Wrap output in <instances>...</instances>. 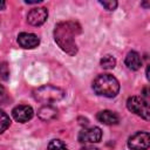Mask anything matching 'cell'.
Wrapping results in <instances>:
<instances>
[{
    "instance_id": "6da1fadb",
    "label": "cell",
    "mask_w": 150,
    "mask_h": 150,
    "mask_svg": "<svg viewBox=\"0 0 150 150\" xmlns=\"http://www.w3.org/2000/svg\"><path fill=\"white\" fill-rule=\"evenodd\" d=\"M81 33V27L75 21H63L59 22L54 29V39L59 47L69 55H75L77 53V47L75 43V36Z\"/></svg>"
},
{
    "instance_id": "7a4b0ae2",
    "label": "cell",
    "mask_w": 150,
    "mask_h": 150,
    "mask_svg": "<svg viewBox=\"0 0 150 150\" xmlns=\"http://www.w3.org/2000/svg\"><path fill=\"white\" fill-rule=\"evenodd\" d=\"M94 91L104 97H115L120 91V83L117 79L110 74H101L93 82Z\"/></svg>"
},
{
    "instance_id": "3957f363",
    "label": "cell",
    "mask_w": 150,
    "mask_h": 150,
    "mask_svg": "<svg viewBox=\"0 0 150 150\" xmlns=\"http://www.w3.org/2000/svg\"><path fill=\"white\" fill-rule=\"evenodd\" d=\"M33 96L36 101L45 103V104H49V103L57 102V101L62 100L64 96V91H63V89H61L59 87L46 84V86L36 88L33 91Z\"/></svg>"
},
{
    "instance_id": "277c9868",
    "label": "cell",
    "mask_w": 150,
    "mask_h": 150,
    "mask_svg": "<svg viewBox=\"0 0 150 150\" xmlns=\"http://www.w3.org/2000/svg\"><path fill=\"white\" fill-rule=\"evenodd\" d=\"M127 107L131 112L143 117L144 120L150 118L149 104H148V101L144 97H142V96H131V97H129L128 101H127Z\"/></svg>"
},
{
    "instance_id": "5b68a950",
    "label": "cell",
    "mask_w": 150,
    "mask_h": 150,
    "mask_svg": "<svg viewBox=\"0 0 150 150\" xmlns=\"http://www.w3.org/2000/svg\"><path fill=\"white\" fill-rule=\"evenodd\" d=\"M149 144L150 135L146 131H138L134 134L128 141V146L131 150H145L149 148Z\"/></svg>"
},
{
    "instance_id": "8992f818",
    "label": "cell",
    "mask_w": 150,
    "mask_h": 150,
    "mask_svg": "<svg viewBox=\"0 0 150 150\" xmlns=\"http://www.w3.org/2000/svg\"><path fill=\"white\" fill-rule=\"evenodd\" d=\"M102 138V131L97 127L82 129L79 134V141L81 143H97Z\"/></svg>"
},
{
    "instance_id": "52a82bcc",
    "label": "cell",
    "mask_w": 150,
    "mask_h": 150,
    "mask_svg": "<svg viewBox=\"0 0 150 150\" xmlns=\"http://www.w3.org/2000/svg\"><path fill=\"white\" fill-rule=\"evenodd\" d=\"M48 16V11L45 7H38V8H33L28 15H27V20L32 26H41L42 23L46 22Z\"/></svg>"
},
{
    "instance_id": "ba28073f",
    "label": "cell",
    "mask_w": 150,
    "mask_h": 150,
    "mask_svg": "<svg viewBox=\"0 0 150 150\" xmlns=\"http://www.w3.org/2000/svg\"><path fill=\"white\" fill-rule=\"evenodd\" d=\"M33 109L32 107L29 105H16L13 110H12V115L14 117L15 121L20 122V123H25V122H28L32 117H33Z\"/></svg>"
},
{
    "instance_id": "9c48e42d",
    "label": "cell",
    "mask_w": 150,
    "mask_h": 150,
    "mask_svg": "<svg viewBox=\"0 0 150 150\" xmlns=\"http://www.w3.org/2000/svg\"><path fill=\"white\" fill-rule=\"evenodd\" d=\"M18 42L22 48L26 49H32L38 47V45L40 43L39 38L35 34L32 33H20L18 36Z\"/></svg>"
},
{
    "instance_id": "30bf717a",
    "label": "cell",
    "mask_w": 150,
    "mask_h": 150,
    "mask_svg": "<svg viewBox=\"0 0 150 150\" xmlns=\"http://www.w3.org/2000/svg\"><path fill=\"white\" fill-rule=\"evenodd\" d=\"M97 120L107 125H115L120 122V117L116 112L110 110H102L97 114Z\"/></svg>"
},
{
    "instance_id": "8fae6325",
    "label": "cell",
    "mask_w": 150,
    "mask_h": 150,
    "mask_svg": "<svg viewBox=\"0 0 150 150\" xmlns=\"http://www.w3.org/2000/svg\"><path fill=\"white\" fill-rule=\"evenodd\" d=\"M57 115V110L56 108H54L53 105L50 104H45L43 107H41L38 111V116L40 120L45 121V122H48V121H52L56 117Z\"/></svg>"
},
{
    "instance_id": "7c38bea8",
    "label": "cell",
    "mask_w": 150,
    "mask_h": 150,
    "mask_svg": "<svg viewBox=\"0 0 150 150\" xmlns=\"http://www.w3.org/2000/svg\"><path fill=\"white\" fill-rule=\"evenodd\" d=\"M125 64L131 70H137L142 66V59L137 52H129L125 57Z\"/></svg>"
},
{
    "instance_id": "4fadbf2b",
    "label": "cell",
    "mask_w": 150,
    "mask_h": 150,
    "mask_svg": "<svg viewBox=\"0 0 150 150\" xmlns=\"http://www.w3.org/2000/svg\"><path fill=\"white\" fill-rule=\"evenodd\" d=\"M9 124H11V118H9V116H8L4 110L0 109V134L4 132V131L9 127Z\"/></svg>"
},
{
    "instance_id": "5bb4252c",
    "label": "cell",
    "mask_w": 150,
    "mask_h": 150,
    "mask_svg": "<svg viewBox=\"0 0 150 150\" xmlns=\"http://www.w3.org/2000/svg\"><path fill=\"white\" fill-rule=\"evenodd\" d=\"M116 64V60L111 55H105L101 59V66L104 69H112Z\"/></svg>"
},
{
    "instance_id": "9a60e30c",
    "label": "cell",
    "mask_w": 150,
    "mask_h": 150,
    "mask_svg": "<svg viewBox=\"0 0 150 150\" xmlns=\"http://www.w3.org/2000/svg\"><path fill=\"white\" fill-rule=\"evenodd\" d=\"M47 150H68L66 144L60 139H53L49 142Z\"/></svg>"
},
{
    "instance_id": "2e32d148",
    "label": "cell",
    "mask_w": 150,
    "mask_h": 150,
    "mask_svg": "<svg viewBox=\"0 0 150 150\" xmlns=\"http://www.w3.org/2000/svg\"><path fill=\"white\" fill-rule=\"evenodd\" d=\"M0 77L5 81L9 79V69H8L7 63H5V62L0 64Z\"/></svg>"
},
{
    "instance_id": "e0dca14e",
    "label": "cell",
    "mask_w": 150,
    "mask_h": 150,
    "mask_svg": "<svg viewBox=\"0 0 150 150\" xmlns=\"http://www.w3.org/2000/svg\"><path fill=\"white\" fill-rule=\"evenodd\" d=\"M100 4L105 7V9L108 11H114L116 7H117V1L115 0H110V1H100Z\"/></svg>"
},
{
    "instance_id": "ac0fdd59",
    "label": "cell",
    "mask_w": 150,
    "mask_h": 150,
    "mask_svg": "<svg viewBox=\"0 0 150 150\" xmlns=\"http://www.w3.org/2000/svg\"><path fill=\"white\" fill-rule=\"evenodd\" d=\"M81 150H98V149L95 146H91V145H87V146H83Z\"/></svg>"
},
{
    "instance_id": "d6986e66",
    "label": "cell",
    "mask_w": 150,
    "mask_h": 150,
    "mask_svg": "<svg viewBox=\"0 0 150 150\" xmlns=\"http://www.w3.org/2000/svg\"><path fill=\"white\" fill-rule=\"evenodd\" d=\"M5 7H6V2L5 1H0V11L4 9Z\"/></svg>"
},
{
    "instance_id": "ffe728a7",
    "label": "cell",
    "mask_w": 150,
    "mask_h": 150,
    "mask_svg": "<svg viewBox=\"0 0 150 150\" xmlns=\"http://www.w3.org/2000/svg\"><path fill=\"white\" fill-rule=\"evenodd\" d=\"M4 93H5V88H4V87L0 84V95H2Z\"/></svg>"
}]
</instances>
